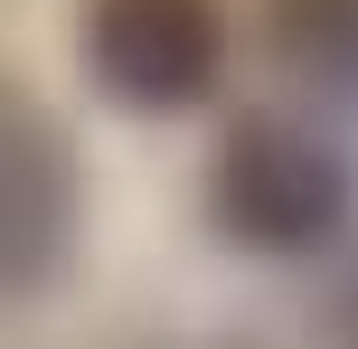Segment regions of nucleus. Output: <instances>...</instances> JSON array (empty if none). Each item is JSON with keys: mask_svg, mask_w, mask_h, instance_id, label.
<instances>
[{"mask_svg": "<svg viewBox=\"0 0 358 349\" xmlns=\"http://www.w3.org/2000/svg\"><path fill=\"white\" fill-rule=\"evenodd\" d=\"M217 227L255 255H311L349 227V161L302 123H245L217 151Z\"/></svg>", "mask_w": 358, "mask_h": 349, "instance_id": "f257e3e1", "label": "nucleus"}, {"mask_svg": "<svg viewBox=\"0 0 358 349\" xmlns=\"http://www.w3.org/2000/svg\"><path fill=\"white\" fill-rule=\"evenodd\" d=\"M85 66L104 94L142 113L198 104L227 66V10L217 0H85Z\"/></svg>", "mask_w": 358, "mask_h": 349, "instance_id": "f03ea898", "label": "nucleus"}, {"mask_svg": "<svg viewBox=\"0 0 358 349\" xmlns=\"http://www.w3.org/2000/svg\"><path fill=\"white\" fill-rule=\"evenodd\" d=\"M76 245V151L19 85H0V293H29Z\"/></svg>", "mask_w": 358, "mask_h": 349, "instance_id": "7ed1b4c3", "label": "nucleus"}, {"mask_svg": "<svg viewBox=\"0 0 358 349\" xmlns=\"http://www.w3.org/2000/svg\"><path fill=\"white\" fill-rule=\"evenodd\" d=\"M264 38L283 66L321 85H358V0H264Z\"/></svg>", "mask_w": 358, "mask_h": 349, "instance_id": "20e7f679", "label": "nucleus"}, {"mask_svg": "<svg viewBox=\"0 0 358 349\" xmlns=\"http://www.w3.org/2000/svg\"><path fill=\"white\" fill-rule=\"evenodd\" d=\"M330 340H340V349H358V274L340 283V302H330Z\"/></svg>", "mask_w": 358, "mask_h": 349, "instance_id": "39448f33", "label": "nucleus"}]
</instances>
